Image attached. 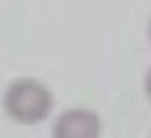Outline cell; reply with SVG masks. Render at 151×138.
<instances>
[{
    "label": "cell",
    "instance_id": "6da1fadb",
    "mask_svg": "<svg viewBox=\"0 0 151 138\" xmlns=\"http://www.w3.org/2000/svg\"><path fill=\"white\" fill-rule=\"evenodd\" d=\"M54 98L49 88L33 78L13 81L4 96V107L8 117L23 125L44 120L50 114Z\"/></svg>",
    "mask_w": 151,
    "mask_h": 138
},
{
    "label": "cell",
    "instance_id": "7a4b0ae2",
    "mask_svg": "<svg viewBox=\"0 0 151 138\" xmlns=\"http://www.w3.org/2000/svg\"><path fill=\"white\" fill-rule=\"evenodd\" d=\"M52 133L57 138H96L101 133V120L88 109H68L57 117Z\"/></svg>",
    "mask_w": 151,
    "mask_h": 138
},
{
    "label": "cell",
    "instance_id": "3957f363",
    "mask_svg": "<svg viewBox=\"0 0 151 138\" xmlns=\"http://www.w3.org/2000/svg\"><path fill=\"white\" fill-rule=\"evenodd\" d=\"M145 88H146V94H148V98L151 99V70L148 72V75H146V81H145Z\"/></svg>",
    "mask_w": 151,
    "mask_h": 138
},
{
    "label": "cell",
    "instance_id": "277c9868",
    "mask_svg": "<svg viewBox=\"0 0 151 138\" xmlns=\"http://www.w3.org/2000/svg\"><path fill=\"white\" fill-rule=\"evenodd\" d=\"M150 36H151V23H150Z\"/></svg>",
    "mask_w": 151,
    "mask_h": 138
}]
</instances>
